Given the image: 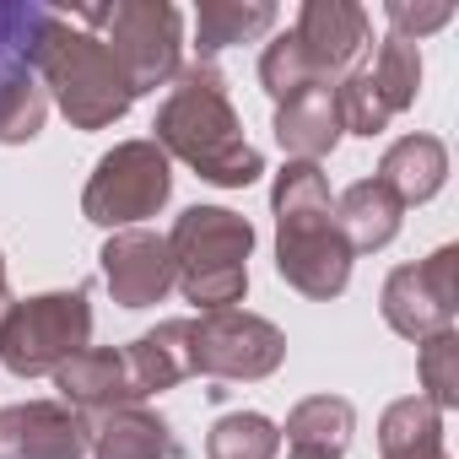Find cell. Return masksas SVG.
Returning a JSON list of instances; mask_svg holds the SVG:
<instances>
[{
  "instance_id": "cell-16",
  "label": "cell",
  "mask_w": 459,
  "mask_h": 459,
  "mask_svg": "<svg viewBox=\"0 0 459 459\" xmlns=\"http://www.w3.org/2000/svg\"><path fill=\"white\" fill-rule=\"evenodd\" d=\"M400 200L378 184V178H357L351 189H341L335 200V221H341V238L351 255H368V249H384L394 244L400 233Z\"/></svg>"
},
{
  "instance_id": "cell-29",
  "label": "cell",
  "mask_w": 459,
  "mask_h": 459,
  "mask_svg": "<svg viewBox=\"0 0 459 459\" xmlns=\"http://www.w3.org/2000/svg\"><path fill=\"white\" fill-rule=\"evenodd\" d=\"M292 459H341V454H319V448H292Z\"/></svg>"
},
{
  "instance_id": "cell-26",
  "label": "cell",
  "mask_w": 459,
  "mask_h": 459,
  "mask_svg": "<svg viewBox=\"0 0 459 459\" xmlns=\"http://www.w3.org/2000/svg\"><path fill=\"white\" fill-rule=\"evenodd\" d=\"M335 103H341V125L351 130V135H384L389 130V103L378 98V87L368 82V71H346L341 76V87H335Z\"/></svg>"
},
{
  "instance_id": "cell-10",
  "label": "cell",
  "mask_w": 459,
  "mask_h": 459,
  "mask_svg": "<svg viewBox=\"0 0 459 459\" xmlns=\"http://www.w3.org/2000/svg\"><path fill=\"white\" fill-rule=\"evenodd\" d=\"M292 44L308 65L314 82H330V76H346L357 71V60L373 49V22L357 0H308L298 12V28H292Z\"/></svg>"
},
{
  "instance_id": "cell-8",
  "label": "cell",
  "mask_w": 459,
  "mask_h": 459,
  "mask_svg": "<svg viewBox=\"0 0 459 459\" xmlns=\"http://www.w3.org/2000/svg\"><path fill=\"white\" fill-rule=\"evenodd\" d=\"M287 357V335L244 308H216L189 319V373H205L216 384H255L271 378Z\"/></svg>"
},
{
  "instance_id": "cell-1",
  "label": "cell",
  "mask_w": 459,
  "mask_h": 459,
  "mask_svg": "<svg viewBox=\"0 0 459 459\" xmlns=\"http://www.w3.org/2000/svg\"><path fill=\"white\" fill-rule=\"evenodd\" d=\"M178 87L162 98L152 141L162 146V157L189 162L205 184L216 189H244L265 173V157L244 141L238 108L227 98V76L211 60H195L173 76Z\"/></svg>"
},
{
  "instance_id": "cell-2",
  "label": "cell",
  "mask_w": 459,
  "mask_h": 459,
  "mask_svg": "<svg viewBox=\"0 0 459 459\" xmlns=\"http://www.w3.org/2000/svg\"><path fill=\"white\" fill-rule=\"evenodd\" d=\"M271 211H276V276L314 303L341 298L351 281V249L341 238L325 168L287 162L271 184Z\"/></svg>"
},
{
  "instance_id": "cell-17",
  "label": "cell",
  "mask_w": 459,
  "mask_h": 459,
  "mask_svg": "<svg viewBox=\"0 0 459 459\" xmlns=\"http://www.w3.org/2000/svg\"><path fill=\"white\" fill-rule=\"evenodd\" d=\"M125 362H130V384L141 400L173 389L178 378H189V319H168V325L135 335L125 346Z\"/></svg>"
},
{
  "instance_id": "cell-20",
  "label": "cell",
  "mask_w": 459,
  "mask_h": 459,
  "mask_svg": "<svg viewBox=\"0 0 459 459\" xmlns=\"http://www.w3.org/2000/svg\"><path fill=\"white\" fill-rule=\"evenodd\" d=\"M276 28V6L271 0H200L195 12V49L200 60L233 49V44H255L260 33Z\"/></svg>"
},
{
  "instance_id": "cell-18",
  "label": "cell",
  "mask_w": 459,
  "mask_h": 459,
  "mask_svg": "<svg viewBox=\"0 0 459 459\" xmlns=\"http://www.w3.org/2000/svg\"><path fill=\"white\" fill-rule=\"evenodd\" d=\"M173 427L146 405L108 411L103 427H92V459H173Z\"/></svg>"
},
{
  "instance_id": "cell-5",
  "label": "cell",
  "mask_w": 459,
  "mask_h": 459,
  "mask_svg": "<svg viewBox=\"0 0 459 459\" xmlns=\"http://www.w3.org/2000/svg\"><path fill=\"white\" fill-rule=\"evenodd\" d=\"M76 28H98L103 49L130 82V98L168 87L184 71V17L168 0H114V6H82Z\"/></svg>"
},
{
  "instance_id": "cell-12",
  "label": "cell",
  "mask_w": 459,
  "mask_h": 459,
  "mask_svg": "<svg viewBox=\"0 0 459 459\" xmlns=\"http://www.w3.org/2000/svg\"><path fill=\"white\" fill-rule=\"evenodd\" d=\"M103 287L119 308H152L173 292V260L168 238L146 233V227H125L103 244Z\"/></svg>"
},
{
  "instance_id": "cell-6",
  "label": "cell",
  "mask_w": 459,
  "mask_h": 459,
  "mask_svg": "<svg viewBox=\"0 0 459 459\" xmlns=\"http://www.w3.org/2000/svg\"><path fill=\"white\" fill-rule=\"evenodd\" d=\"M92 341V308L87 292H44L6 303L0 314V362L17 378H44L82 357Z\"/></svg>"
},
{
  "instance_id": "cell-25",
  "label": "cell",
  "mask_w": 459,
  "mask_h": 459,
  "mask_svg": "<svg viewBox=\"0 0 459 459\" xmlns=\"http://www.w3.org/2000/svg\"><path fill=\"white\" fill-rule=\"evenodd\" d=\"M416 373H421V400L437 405V411H454L459 405V335L454 330H437L421 341V357H416Z\"/></svg>"
},
{
  "instance_id": "cell-3",
  "label": "cell",
  "mask_w": 459,
  "mask_h": 459,
  "mask_svg": "<svg viewBox=\"0 0 459 459\" xmlns=\"http://www.w3.org/2000/svg\"><path fill=\"white\" fill-rule=\"evenodd\" d=\"M249 249H255L249 216L227 211V205H189L178 211L173 233H168L173 287L200 314L233 308L249 292Z\"/></svg>"
},
{
  "instance_id": "cell-13",
  "label": "cell",
  "mask_w": 459,
  "mask_h": 459,
  "mask_svg": "<svg viewBox=\"0 0 459 459\" xmlns=\"http://www.w3.org/2000/svg\"><path fill=\"white\" fill-rule=\"evenodd\" d=\"M55 389H60V400L71 405V411H98V416H108V411H125V405H135L141 394H135V384H130V362H125V351H114V346H87L82 357H71L65 368H55Z\"/></svg>"
},
{
  "instance_id": "cell-30",
  "label": "cell",
  "mask_w": 459,
  "mask_h": 459,
  "mask_svg": "<svg viewBox=\"0 0 459 459\" xmlns=\"http://www.w3.org/2000/svg\"><path fill=\"white\" fill-rule=\"evenodd\" d=\"M6 303H12L6 298V255H0V314H6Z\"/></svg>"
},
{
  "instance_id": "cell-19",
  "label": "cell",
  "mask_w": 459,
  "mask_h": 459,
  "mask_svg": "<svg viewBox=\"0 0 459 459\" xmlns=\"http://www.w3.org/2000/svg\"><path fill=\"white\" fill-rule=\"evenodd\" d=\"M378 459H448L443 448V411L421 394L394 400L378 416Z\"/></svg>"
},
{
  "instance_id": "cell-15",
  "label": "cell",
  "mask_w": 459,
  "mask_h": 459,
  "mask_svg": "<svg viewBox=\"0 0 459 459\" xmlns=\"http://www.w3.org/2000/svg\"><path fill=\"white\" fill-rule=\"evenodd\" d=\"M400 205H421V200H432L437 189H443V178H448V146L437 141V135H400L389 152H384V162H378V173H373Z\"/></svg>"
},
{
  "instance_id": "cell-9",
  "label": "cell",
  "mask_w": 459,
  "mask_h": 459,
  "mask_svg": "<svg viewBox=\"0 0 459 459\" xmlns=\"http://www.w3.org/2000/svg\"><path fill=\"white\" fill-rule=\"evenodd\" d=\"M378 308H384V325L394 335L416 341V346L427 335H437V330H454V308H459V249L443 244L427 260L389 271Z\"/></svg>"
},
{
  "instance_id": "cell-14",
  "label": "cell",
  "mask_w": 459,
  "mask_h": 459,
  "mask_svg": "<svg viewBox=\"0 0 459 459\" xmlns=\"http://www.w3.org/2000/svg\"><path fill=\"white\" fill-rule=\"evenodd\" d=\"M346 125H341V103L330 82H314L303 92H292L287 103H276V141L292 162H319L341 146Z\"/></svg>"
},
{
  "instance_id": "cell-21",
  "label": "cell",
  "mask_w": 459,
  "mask_h": 459,
  "mask_svg": "<svg viewBox=\"0 0 459 459\" xmlns=\"http://www.w3.org/2000/svg\"><path fill=\"white\" fill-rule=\"evenodd\" d=\"M49 22V6H12L0 0V103L22 82L39 76V33Z\"/></svg>"
},
{
  "instance_id": "cell-7",
  "label": "cell",
  "mask_w": 459,
  "mask_h": 459,
  "mask_svg": "<svg viewBox=\"0 0 459 459\" xmlns=\"http://www.w3.org/2000/svg\"><path fill=\"white\" fill-rule=\"evenodd\" d=\"M173 195V168L157 141H119L114 152L98 157L87 189H82V216L125 233L141 216H157Z\"/></svg>"
},
{
  "instance_id": "cell-27",
  "label": "cell",
  "mask_w": 459,
  "mask_h": 459,
  "mask_svg": "<svg viewBox=\"0 0 459 459\" xmlns=\"http://www.w3.org/2000/svg\"><path fill=\"white\" fill-rule=\"evenodd\" d=\"M260 87H265L276 103H287L292 92L314 87V76H308V65H303V55H298L292 33H281V39H271V44H265V55H260Z\"/></svg>"
},
{
  "instance_id": "cell-11",
  "label": "cell",
  "mask_w": 459,
  "mask_h": 459,
  "mask_svg": "<svg viewBox=\"0 0 459 459\" xmlns=\"http://www.w3.org/2000/svg\"><path fill=\"white\" fill-rule=\"evenodd\" d=\"M87 448L92 427L65 400L0 405V459H82Z\"/></svg>"
},
{
  "instance_id": "cell-22",
  "label": "cell",
  "mask_w": 459,
  "mask_h": 459,
  "mask_svg": "<svg viewBox=\"0 0 459 459\" xmlns=\"http://www.w3.org/2000/svg\"><path fill=\"white\" fill-rule=\"evenodd\" d=\"M281 432H287L292 448L341 454V448L351 443V432H357V411H351V400H341V394H308L303 405H292V416H287Z\"/></svg>"
},
{
  "instance_id": "cell-23",
  "label": "cell",
  "mask_w": 459,
  "mask_h": 459,
  "mask_svg": "<svg viewBox=\"0 0 459 459\" xmlns=\"http://www.w3.org/2000/svg\"><path fill=\"white\" fill-rule=\"evenodd\" d=\"M281 427L260 411H233L205 432V459H276Z\"/></svg>"
},
{
  "instance_id": "cell-4",
  "label": "cell",
  "mask_w": 459,
  "mask_h": 459,
  "mask_svg": "<svg viewBox=\"0 0 459 459\" xmlns=\"http://www.w3.org/2000/svg\"><path fill=\"white\" fill-rule=\"evenodd\" d=\"M39 82L76 130H108L135 103L130 82L114 65V55L103 49V39L76 28L60 12H49V22L39 33Z\"/></svg>"
},
{
  "instance_id": "cell-24",
  "label": "cell",
  "mask_w": 459,
  "mask_h": 459,
  "mask_svg": "<svg viewBox=\"0 0 459 459\" xmlns=\"http://www.w3.org/2000/svg\"><path fill=\"white\" fill-rule=\"evenodd\" d=\"M362 71H368V82L378 87V98L389 103V114H405V108L416 103V92H421V49L405 44V39H394V33L378 44L373 65H362Z\"/></svg>"
},
{
  "instance_id": "cell-28",
  "label": "cell",
  "mask_w": 459,
  "mask_h": 459,
  "mask_svg": "<svg viewBox=\"0 0 459 459\" xmlns=\"http://www.w3.org/2000/svg\"><path fill=\"white\" fill-rule=\"evenodd\" d=\"M384 17H389L394 39L416 44V39H427V33L448 28V22H454V6H448V0H389Z\"/></svg>"
}]
</instances>
